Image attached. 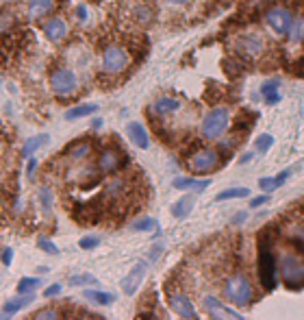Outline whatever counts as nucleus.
Returning <instances> with one entry per match:
<instances>
[{
    "mask_svg": "<svg viewBox=\"0 0 304 320\" xmlns=\"http://www.w3.org/2000/svg\"><path fill=\"white\" fill-rule=\"evenodd\" d=\"M276 259H274V253L270 249V242H267L265 233H261L259 237V279H261V286L272 292L276 288Z\"/></svg>",
    "mask_w": 304,
    "mask_h": 320,
    "instance_id": "nucleus-1",
    "label": "nucleus"
},
{
    "mask_svg": "<svg viewBox=\"0 0 304 320\" xmlns=\"http://www.w3.org/2000/svg\"><path fill=\"white\" fill-rule=\"evenodd\" d=\"M252 283L248 281V277L244 274H233L228 277L226 283H224V296L226 300H230L233 305H248L252 300Z\"/></svg>",
    "mask_w": 304,
    "mask_h": 320,
    "instance_id": "nucleus-2",
    "label": "nucleus"
},
{
    "mask_svg": "<svg viewBox=\"0 0 304 320\" xmlns=\"http://www.w3.org/2000/svg\"><path fill=\"white\" fill-rule=\"evenodd\" d=\"M280 277L285 281V286L291 290L304 288V263L296 257V255H285L280 261Z\"/></svg>",
    "mask_w": 304,
    "mask_h": 320,
    "instance_id": "nucleus-3",
    "label": "nucleus"
},
{
    "mask_svg": "<svg viewBox=\"0 0 304 320\" xmlns=\"http://www.w3.org/2000/svg\"><path fill=\"white\" fill-rule=\"evenodd\" d=\"M226 126H228V109L215 107L202 120V135L209 137V140H215L226 131Z\"/></svg>",
    "mask_w": 304,
    "mask_h": 320,
    "instance_id": "nucleus-4",
    "label": "nucleus"
},
{
    "mask_svg": "<svg viewBox=\"0 0 304 320\" xmlns=\"http://www.w3.org/2000/svg\"><path fill=\"white\" fill-rule=\"evenodd\" d=\"M50 89L57 96H70L76 89V74L72 70L59 68L50 74Z\"/></svg>",
    "mask_w": 304,
    "mask_h": 320,
    "instance_id": "nucleus-5",
    "label": "nucleus"
},
{
    "mask_svg": "<svg viewBox=\"0 0 304 320\" xmlns=\"http://www.w3.org/2000/svg\"><path fill=\"white\" fill-rule=\"evenodd\" d=\"M265 22L272 26L274 33L287 35L289 29H291L293 15H291V11L287 7H272V9H267V13H265Z\"/></svg>",
    "mask_w": 304,
    "mask_h": 320,
    "instance_id": "nucleus-6",
    "label": "nucleus"
},
{
    "mask_svg": "<svg viewBox=\"0 0 304 320\" xmlns=\"http://www.w3.org/2000/svg\"><path fill=\"white\" fill-rule=\"evenodd\" d=\"M128 66V54L119 46H109L103 52V70L109 74H117Z\"/></svg>",
    "mask_w": 304,
    "mask_h": 320,
    "instance_id": "nucleus-7",
    "label": "nucleus"
},
{
    "mask_svg": "<svg viewBox=\"0 0 304 320\" xmlns=\"http://www.w3.org/2000/svg\"><path fill=\"white\" fill-rule=\"evenodd\" d=\"M217 153L213 148H205V150H198L196 155H191L189 157V170L196 172V175H205V172H211L215 166H217Z\"/></svg>",
    "mask_w": 304,
    "mask_h": 320,
    "instance_id": "nucleus-8",
    "label": "nucleus"
},
{
    "mask_svg": "<svg viewBox=\"0 0 304 320\" xmlns=\"http://www.w3.org/2000/svg\"><path fill=\"white\" fill-rule=\"evenodd\" d=\"M146 268H148V263L146 261H139V263H135V268L131 270L124 277V281H122V290H124V294H135L137 292V288L141 286V281H144V277H146Z\"/></svg>",
    "mask_w": 304,
    "mask_h": 320,
    "instance_id": "nucleus-9",
    "label": "nucleus"
},
{
    "mask_svg": "<svg viewBox=\"0 0 304 320\" xmlns=\"http://www.w3.org/2000/svg\"><path fill=\"white\" fill-rule=\"evenodd\" d=\"M237 48L241 50L246 57H256V54H261L263 48H265V42L261 35H254V33H248V35H241V37L237 40Z\"/></svg>",
    "mask_w": 304,
    "mask_h": 320,
    "instance_id": "nucleus-10",
    "label": "nucleus"
},
{
    "mask_svg": "<svg viewBox=\"0 0 304 320\" xmlns=\"http://www.w3.org/2000/svg\"><path fill=\"white\" fill-rule=\"evenodd\" d=\"M202 305H205L207 314H209L211 318H237V320L241 318V314H239V312L224 307L215 296H211V294H207L205 298H202Z\"/></svg>",
    "mask_w": 304,
    "mask_h": 320,
    "instance_id": "nucleus-11",
    "label": "nucleus"
},
{
    "mask_svg": "<svg viewBox=\"0 0 304 320\" xmlns=\"http://www.w3.org/2000/svg\"><path fill=\"white\" fill-rule=\"evenodd\" d=\"M170 307L176 312L180 318H198V312H196V307L191 305V300L187 294H183V292H176V294H172L170 296Z\"/></svg>",
    "mask_w": 304,
    "mask_h": 320,
    "instance_id": "nucleus-12",
    "label": "nucleus"
},
{
    "mask_svg": "<svg viewBox=\"0 0 304 320\" xmlns=\"http://www.w3.org/2000/svg\"><path fill=\"white\" fill-rule=\"evenodd\" d=\"M126 131H128V137H131V142L137 146V148H144L146 150L150 146V137H148V131L144 129V124H139V122H128Z\"/></svg>",
    "mask_w": 304,
    "mask_h": 320,
    "instance_id": "nucleus-13",
    "label": "nucleus"
},
{
    "mask_svg": "<svg viewBox=\"0 0 304 320\" xmlns=\"http://www.w3.org/2000/svg\"><path fill=\"white\" fill-rule=\"evenodd\" d=\"M44 33H46V37L52 40V42H59L66 37V33H68V24L61 20V17H52V20H48L44 24Z\"/></svg>",
    "mask_w": 304,
    "mask_h": 320,
    "instance_id": "nucleus-14",
    "label": "nucleus"
},
{
    "mask_svg": "<svg viewBox=\"0 0 304 320\" xmlns=\"http://www.w3.org/2000/svg\"><path fill=\"white\" fill-rule=\"evenodd\" d=\"M211 185V179H189V177H178L174 179V187L176 190H193V192H205Z\"/></svg>",
    "mask_w": 304,
    "mask_h": 320,
    "instance_id": "nucleus-15",
    "label": "nucleus"
},
{
    "mask_svg": "<svg viewBox=\"0 0 304 320\" xmlns=\"http://www.w3.org/2000/svg\"><path fill=\"white\" fill-rule=\"evenodd\" d=\"M119 166V153L113 148H105L98 157V168L103 172H113Z\"/></svg>",
    "mask_w": 304,
    "mask_h": 320,
    "instance_id": "nucleus-16",
    "label": "nucleus"
},
{
    "mask_svg": "<svg viewBox=\"0 0 304 320\" xmlns=\"http://www.w3.org/2000/svg\"><path fill=\"white\" fill-rule=\"evenodd\" d=\"M278 87H280V79H267V81H263L261 94H263V98H265L267 105H276V103L280 100Z\"/></svg>",
    "mask_w": 304,
    "mask_h": 320,
    "instance_id": "nucleus-17",
    "label": "nucleus"
},
{
    "mask_svg": "<svg viewBox=\"0 0 304 320\" xmlns=\"http://www.w3.org/2000/svg\"><path fill=\"white\" fill-rule=\"evenodd\" d=\"M193 205H196V198H193L191 194L183 196L180 200H176V203L172 205V214H174V218H187V216L191 214Z\"/></svg>",
    "mask_w": 304,
    "mask_h": 320,
    "instance_id": "nucleus-18",
    "label": "nucleus"
},
{
    "mask_svg": "<svg viewBox=\"0 0 304 320\" xmlns=\"http://www.w3.org/2000/svg\"><path fill=\"white\" fill-rule=\"evenodd\" d=\"M33 298H35V296H33V292H26V294H22V296L7 300L5 307H3V312H5V314H15V312H20L22 307L31 305V303H33Z\"/></svg>",
    "mask_w": 304,
    "mask_h": 320,
    "instance_id": "nucleus-19",
    "label": "nucleus"
},
{
    "mask_svg": "<svg viewBox=\"0 0 304 320\" xmlns=\"http://www.w3.org/2000/svg\"><path fill=\"white\" fill-rule=\"evenodd\" d=\"M176 109H180V100L172 98V96H161V98H156V103H154L156 114H172V111H176Z\"/></svg>",
    "mask_w": 304,
    "mask_h": 320,
    "instance_id": "nucleus-20",
    "label": "nucleus"
},
{
    "mask_svg": "<svg viewBox=\"0 0 304 320\" xmlns=\"http://www.w3.org/2000/svg\"><path fill=\"white\" fill-rule=\"evenodd\" d=\"M98 111V105L94 103H85V105H78V107H72L66 111V120H78V118H85L89 114H96Z\"/></svg>",
    "mask_w": 304,
    "mask_h": 320,
    "instance_id": "nucleus-21",
    "label": "nucleus"
},
{
    "mask_svg": "<svg viewBox=\"0 0 304 320\" xmlns=\"http://www.w3.org/2000/svg\"><path fill=\"white\" fill-rule=\"evenodd\" d=\"M287 177H289V170H285V172H280V175H276V177H263L259 181V187L263 192H274L276 187H280L282 183L287 181Z\"/></svg>",
    "mask_w": 304,
    "mask_h": 320,
    "instance_id": "nucleus-22",
    "label": "nucleus"
},
{
    "mask_svg": "<svg viewBox=\"0 0 304 320\" xmlns=\"http://www.w3.org/2000/svg\"><path fill=\"white\" fill-rule=\"evenodd\" d=\"M289 42L296 46V44H302L304 40V15H296L291 22V29H289Z\"/></svg>",
    "mask_w": 304,
    "mask_h": 320,
    "instance_id": "nucleus-23",
    "label": "nucleus"
},
{
    "mask_svg": "<svg viewBox=\"0 0 304 320\" xmlns=\"http://www.w3.org/2000/svg\"><path fill=\"white\" fill-rule=\"evenodd\" d=\"M48 140H50V137L46 135V133H42V135H33L31 140H26V142H24L22 155H24V157H29V155H33L35 150H39L44 144H48Z\"/></svg>",
    "mask_w": 304,
    "mask_h": 320,
    "instance_id": "nucleus-24",
    "label": "nucleus"
},
{
    "mask_svg": "<svg viewBox=\"0 0 304 320\" xmlns=\"http://www.w3.org/2000/svg\"><path fill=\"white\" fill-rule=\"evenodd\" d=\"M52 0H29V15L31 17H39V15H44V13H48L50 9H52Z\"/></svg>",
    "mask_w": 304,
    "mask_h": 320,
    "instance_id": "nucleus-25",
    "label": "nucleus"
},
{
    "mask_svg": "<svg viewBox=\"0 0 304 320\" xmlns=\"http://www.w3.org/2000/svg\"><path fill=\"white\" fill-rule=\"evenodd\" d=\"M83 294H85V298L94 300V303H98V305H111L113 298H115L113 294H109V292H100V290H85Z\"/></svg>",
    "mask_w": 304,
    "mask_h": 320,
    "instance_id": "nucleus-26",
    "label": "nucleus"
},
{
    "mask_svg": "<svg viewBox=\"0 0 304 320\" xmlns=\"http://www.w3.org/2000/svg\"><path fill=\"white\" fill-rule=\"evenodd\" d=\"M250 194L248 187H228V190H222L219 194L215 196V200H228V198H244Z\"/></svg>",
    "mask_w": 304,
    "mask_h": 320,
    "instance_id": "nucleus-27",
    "label": "nucleus"
},
{
    "mask_svg": "<svg viewBox=\"0 0 304 320\" xmlns=\"http://www.w3.org/2000/svg\"><path fill=\"white\" fill-rule=\"evenodd\" d=\"M98 279L94 274H74V277H70V286L76 288V286H96Z\"/></svg>",
    "mask_w": 304,
    "mask_h": 320,
    "instance_id": "nucleus-28",
    "label": "nucleus"
},
{
    "mask_svg": "<svg viewBox=\"0 0 304 320\" xmlns=\"http://www.w3.org/2000/svg\"><path fill=\"white\" fill-rule=\"evenodd\" d=\"M39 279L37 277H24V279H20V283H17V292L20 294H26V292H33L35 288L39 286Z\"/></svg>",
    "mask_w": 304,
    "mask_h": 320,
    "instance_id": "nucleus-29",
    "label": "nucleus"
},
{
    "mask_svg": "<svg viewBox=\"0 0 304 320\" xmlns=\"http://www.w3.org/2000/svg\"><path fill=\"white\" fill-rule=\"evenodd\" d=\"M91 150V144L89 142H80V144H74V146H70V157H74V159H80V157H87Z\"/></svg>",
    "mask_w": 304,
    "mask_h": 320,
    "instance_id": "nucleus-30",
    "label": "nucleus"
},
{
    "mask_svg": "<svg viewBox=\"0 0 304 320\" xmlns=\"http://www.w3.org/2000/svg\"><path fill=\"white\" fill-rule=\"evenodd\" d=\"M254 146H256V150H259V153H265V150H270L272 146H274V137H272L270 133H263V135H259V137H256Z\"/></svg>",
    "mask_w": 304,
    "mask_h": 320,
    "instance_id": "nucleus-31",
    "label": "nucleus"
},
{
    "mask_svg": "<svg viewBox=\"0 0 304 320\" xmlns=\"http://www.w3.org/2000/svg\"><path fill=\"white\" fill-rule=\"evenodd\" d=\"M152 229H156V220L152 218H141L133 222V231H152Z\"/></svg>",
    "mask_w": 304,
    "mask_h": 320,
    "instance_id": "nucleus-32",
    "label": "nucleus"
},
{
    "mask_svg": "<svg viewBox=\"0 0 304 320\" xmlns=\"http://www.w3.org/2000/svg\"><path fill=\"white\" fill-rule=\"evenodd\" d=\"M39 198H42L44 212H50V209H52V192H50L48 187H42V190H39Z\"/></svg>",
    "mask_w": 304,
    "mask_h": 320,
    "instance_id": "nucleus-33",
    "label": "nucleus"
},
{
    "mask_svg": "<svg viewBox=\"0 0 304 320\" xmlns=\"http://www.w3.org/2000/svg\"><path fill=\"white\" fill-rule=\"evenodd\" d=\"M98 244H100V240H98V237H83V240L78 242V246H80V249H85V251H89V249H96Z\"/></svg>",
    "mask_w": 304,
    "mask_h": 320,
    "instance_id": "nucleus-34",
    "label": "nucleus"
},
{
    "mask_svg": "<svg viewBox=\"0 0 304 320\" xmlns=\"http://www.w3.org/2000/svg\"><path fill=\"white\" fill-rule=\"evenodd\" d=\"M33 318H59V314L54 312V309H42V312H35L33 314Z\"/></svg>",
    "mask_w": 304,
    "mask_h": 320,
    "instance_id": "nucleus-35",
    "label": "nucleus"
},
{
    "mask_svg": "<svg viewBox=\"0 0 304 320\" xmlns=\"http://www.w3.org/2000/svg\"><path fill=\"white\" fill-rule=\"evenodd\" d=\"M135 13H137V17H139L141 22H148L150 20V9L148 7H137Z\"/></svg>",
    "mask_w": 304,
    "mask_h": 320,
    "instance_id": "nucleus-36",
    "label": "nucleus"
},
{
    "mask_svg": "<svg viewBox=\"0 0 304 320\" xmlns=\"http://www.w3.org/2000/svg\"><path fill=\"white\" fill-rule=\"evenodd\" d=\"M39 246H42L44 251H48L50 255H57V253H59V251H57V246H54L52 242H48V240H39Z\"/></svg>",
    "mask_w": 304,
    "mask_h": 320,
    "instance_id": "nucleus-37",
    "label": "nucleus"
},
{
    "mask_svg": "<svg viewBox=\"0 0 304 320\" xmlns=\"http://www.w3.org/2000/svg\"><path fill=\"white\" fill-rule=\"evenodd\" d=\"M59 292H61V283H52L50 288H46V290H44V294H46V296H57Z\"/></svg>",
    "mask_w": 304,
    "mask_h": 320,
    "instance_id": "nucleus-38",
    "label": "nucleus"
},
{
    "mask_svg": "<svg viewBox=\"0 0 304 320\" xmlns=\"http://www.w3.org/2000/svg\"><path fill=\"white\" fill-rule=\"evenodd\" d=\"M267 200H270V196H267V192L265 194H261V196H256V198H252V203H250V207H261V205H265Z\"/></svg>",
    "mask_w": 304,
    "mask_h": 320,
    "instance_id": "nucleus-39",
    "label": "nucleus"
},
{
    "mask_svg": "<svg viewBox=\"0 0 304 320\" xmlns=\"http://www.w3.org/2000/svg\"><path fill=\"white\" fill-rule=\"evenodd\" d=\"M163 253V244H156V246H152V251H150V259L154 261V259H159V255Z\"/></svg>",
    "mask_w": 304,
    "mask_h": 320,
    "instance_id": "nucleus-40",
    "label": "nucleus"
},
{
    "mask_svg": "<svg viewBox=\"0 0 304 320\" xmlns=\"http://www.w3.org/2000/svg\"><path fill=\"white\" fill-rule=\"evenodd\" d=\"M11 255H13L11 249H5V251H3V257H0V259H3L5 266H9V263H11Z\"/></svg>",
    "mask_w": 304,
    "mask_h": 320,
    "instance_id": "nucleus-41",
    "label": "nucleus"
},
{
    "mask_svg": "<svg viewBox=\"0 0 304 320\" xmlns=\"http://www.w3.org/2000/svg\"><path fill=\"white\" fill-rule=\"evenodd\" d=\"M76 15H78V20H87V11H85V7H78V9H76Z\"/></svg>",
    "mask_w": 304,
    "mask_h": 320,
    "instance_id": "nucleus-42",
    "label": "nucleus"
},
{
    "mask_svg": "<svg viewBox=\"0 0 304 320\" xmlns=\"http://www.w3.org/2000/svg\"><path fill=\"white\" fill-rule=\"evenodd\" d=\"M168 3H170V5H187L189 0H168Z\"/></svg>",
    "mask_w": 304,
    "mask_h": 320,
    "instance_id": "nucleus-43",
    "label": "nucleus"
},
{
    "mask_svg": "<svg viewBox=\"0 0 304 320\" xmlns=\"http://www.w3.org/2000/svg\"><path fill=\"white\" fill-rule=\"evenodd\" d=\"M250 159H252V155H250V153H248V155H244V157H241V159H239V161H241V163H248V161H250Z\"/></svg>",
    "mask_w": 304,
    "mask_h": 320,
    "instance_id": "nucleus-44",
    "label": "nucleus"
},
{
    "mask_svg": "<svg viewBox=\"0 0 304 320\" xmlns=\"http://www.w3.org/2000/svg\"><path fill=\"white\" fill-rule=\"evenodd\" d=\"M244 218H246V214L241 212V214H237V218H235V222H241L244 220Z\"/></svg>",
    "mask_w": 304,
    "mask_h": 320,
    "instance_id": "nucleus-45",
    "label": "nucleus"
},
{
    "mask_svg": "<svg viewBox=\"0 0 304 320\" xmlns=\"http://www.w3.org/2000/svg\"><path fill=\"white\" fill-rule=\"evenodd\" d=\"M33 170H35V161L31 159V163H29V175H31V172H33Z\"/></svg>",
    "mask_w": 304,
    "mask_h": 320,
    "instance_id": "nucleus-46",
    "label": "nucleus"
},
{
    "mask_svg": "<svg viewBox=\"0 0 304 320\" xmlns=\"http://www.w3.org/2000/svg\"><path fill=\"white\" fill-rule=\"evenodd\" d=\"M0 3H9V0H0Z\"/></svg>",
    "mask_w": 304,
    "mask_h": 320,
    "instance_id": "nucleus-47",
    "label": "nucleus"
}]
</instances>
